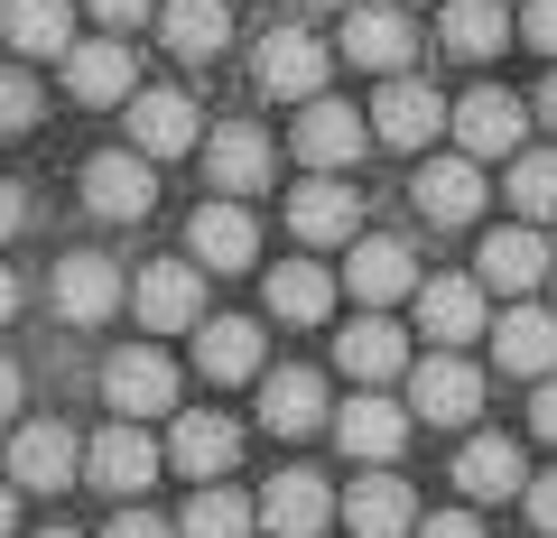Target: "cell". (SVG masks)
<instances>
[{
  "instance_id": "35",
  "label": "cell",
  "mask_w": 557,
  "mask_h": 538,
  "mask_svg": "<svg viewBox=\"0 0 557 538\" xmlns=\"http://www.w3.org/2000/svg\"><path fill=\"white\" fill-rule=\"evenodd\" d=\"M251 529H260V501L223 492V483H205V492L186 501V520H177V538H251Z\"/></svg>"
},
{
  "instance_id": "38",
  "label": "cell",
  "mask_w": 557,
  "mask_h": 538,
  "mask_svg": "<svg viewBox=\"0 0 557 538\" xmlns=\"http://www.w3.org/2000/svg\"><path fill=\"white\" fill-rule=\"evenodd\" d=\"M520 38L557 57V0H520Z\"/></svg>"
},
{
  "instance_id": "21",
  "label": "cell",
  "mask_w": 557,
  "mask_h": 538,
  "mask_svg": "<svg viewBox=\"0 0 557 538\" xmlns=\"http://www.w3.org/2000/svg\"><path fill=\"white\" fill-rule=\"evenodd\" d=\"M233 455H242V427H233V418H214V409H196V418H168V464H177V474L223 483V474H233Z\"/></svg>"
},
{
  "instance_id": "24",
  "label": "cell",
  "mask_w": 557,
  "mask_h": 538,
  "mask_svg": "<svg viewBox=\"0 0 557 538\" xmlns=\"http://www.w3.org/2000/svg\"><path fill=\"white\" fill-rule=\"evenodd\" d=\"M186 241H196V270H251L260 260V223H251V204H233V196L205 204Z\"/></svg>"
},
{
  "instance_id": "43",
  "label": "cell",
  "mask_w": 557,
  "mask_h": 538,
  "mask_svg": "<svg viewBox=\"0 0 557 538\" xmlns=\"http://www.w3.org/2000/svg\"><path fill=\"white\" fill-rule=\"evenodd\" d=\"M530 427H539V437H548V446H557V372H548V380H539V399H530Z\"/></svg>"
},
{
  "instance_id": "12",
  "label": "cell",
  "mask_w": 557,
  "mask_h": 538,
  "mask_svg": "<svg viewBox=\"0 0 557 538\" xmlns=\"http://www.w3.org/2000/svg\"><path fill=\"white\" fill-rule=\"evenodd\" d=\"M288 233L307 241V251H335V241H362V196L344 177H307L298 196H288Z\"/></svg>"
},
{
  "instance_id": "2",
  "label": "cell",
  "mask_w": 557,
  "mask_h": 538,
  "mask_svg": "<svg viewBox=\"0 0 557 538\" xmlns=\"http://www.w3.org/2000/svg\"><path fill=\"white\" fill-rule=\"evenodd\" d=\"M298 159H307V177H335V167H354L362 149H372V121L354 112V102H335V93H317V102H298Z\"/></svg>"
},
{
  "instance_id": "26",
  "label": "cell",
  "mask_w": 557,
  "mask_h": 538,
  "mask_svg": "<svg viewBox=\"0 0 557 538\" xmlns=\"http://www.w3.org/2000/svg\"><path fill=\"white\" fill-rule=\"evenodd\" d=\"M335 362L362 380V390H381V380L409 372V335H399L391 316H354V325H344V343H335Z\"/></svg>"
},
{
  "instance_id": "27",
  "label": "cell",
  "mask_w": 557,
  "mask_h": 538,
  "mask_svg": "<svg viewBox=\"0 0 557 538\" xmlns=\"http://www.w3.org/2000/svg\"><path fill=\"white\" fill-rule=\"evenodd\" d=\"M196 362H205V380H251L260 362H270V335H260L251 316H205L196 325Z\"/></svg>"
},
{
  "instance_id": "17",
  "label": "cell",
  "mask_w": 557,
  "mask_h": 538,
  "mask_svg": "<svg viewBox=\"0 0 557 538\" xmlns=\"http://www.w3.org/2000/svg\"><path fill=\"white\" fill-rule=\"evenodd\" d=\"M335 511H344V529H354V538H409V529H418V492L391 474V464H372Z\"/></svg>"
},
{
  "instance_id": "50",
  "label": "cell",
  "mask_w": 557,
  "mask_h": 538,
  "mask_svg": "<svg viewBox=\"0 0 557 538\" xmlns=\"http://www.w3.org/2000/svg\"><path fill=\"white\" fill-rule=\"evenodd\" d=\"M38 538H75V529H38Z\"/></svg>"
},
{
  "instance_id": "9",
  "label": "cell",
  "mask_w": 557,
  "mask_h": 538,
  "mask_svg": "<svg viewBox=\"0 0 557 538\" xmlns=\"http://www.w3.org/2000/svg\"><path fill=\"white\" fill-rule=\"evenodd\" d=\"M159 464H168V446L149 437V427H139V418L102 427V437L84 446V474H94L102 492H149V483H159Z\"/></svg>"
},
{
  "instance_id": "8",
  "label": "cell",
  "mask_w": 557,
  "mask_h": 538,
  "mask_svg": "<svg viewBox=\"0 0 557 538\" xmlns=\"http://www.w3.org/2000/svg\"><path fill=\"white\" fill-rule=\"evenodd\" d=\"M325 65H335V47H317L307 28H270L260 57H251V75H260V93H278V102H317Z\"/></svg>"
},
{
  "instance_id": "7",
  "label": "cell",
  "mask_w": 557,
  "mask_h": 538,
  "mask_svg": "<svg viewBox=\"0 0 557 538\" xmlns=\"http://www.w3.org/2000/svg\"><path fill=\"white\" fill-rule=\"evenodd\" d=\"M362 121H372V140H381V149H428V140L446 130V102H437V84L391 75V84L372 93V112H362Z\"/></svg>"
},
{
  "instance_id": "13",
  "label": "cell",
  "mask_w": 557,
  "mask_h": 538,
  "mask_svg": "<svg viewBox=\"0 0 557 538\" xmlns=\"http://www.w3.org/2000/svg\"><path fill=\"white\" fill-rule=\"evenodd\" d=\"M121 112H131V149H139V159H177V149H196V140H205V112H196L186 93H168V84L131 93Z\"/></svg>"
},
{
  "instance_id": "36",
  "label": "cell",
  "mask_w": 557,
  "mask_h": 538,
  "mask_svg": "<svg viewBox=\"0 0 557 538\" xmlns=\"http://www.w3.org/2000/svg\"><path fill=\"white\" fill-rule=\"evenodd\" d=\"M511 204H520V223H557V149L511 159Z\"/></svg>"
},
{
  "instance_id": "34",
  "label": "cell",
  "mask_w": 557,
  "mask_h": 538,
  "mask_svg": "<svg viewBox=\"0 0 557 538\" xmlns=\"http://www.w3.org/2000/svg\"><path fill=\"white\" fill-rule=\"evenodd\" d=\"M159 38L177 47L186 65H205V57H223V38H233V10H223V0H168Z\"/></svg>"
},
{
  "instance_id": "47",
  "label": "cell",
  "mask_w": 557,
  "mask_h": 538,
  "mask_svg": "<svg viewBox=\"0 0 557 538\" xmlns=\"http://www.w3.org/2000/svg\"><path fill=\"white\" fill-rule=\"evenodd\" d=\"M539 121H548V130H557V75L539 84Z\"/></svg>"
},
{
  "instance_id": "40",
  "label": "cell",
  "mask_w": 557,
  "mask_h": 538,
  "mask_svg": "<svg viewBox=\"0 0 557 538\" xmlns=\"http://www.w3.org/2000/svg\"><path fill=\"white\" fill-rule=\"evenodd\" d=\"M418 538H483L474 511H437V520H418Z\"/></svg>"
},
{
  "instance_id": "39",
  "label": "cell",
  "mask_w": 557,
  "mask_h": 538,
  "mask_svg": "<svg viewBox=\"0 0 557 538\" xmlns=\"http://www.w3.org/2000/svg\"><path fill=\"white\" fill-rule=\"evenodd\" d=\"M520 501H530L539 538H557V474H539V483H530V492H520Z\"/></svg>"
},
{
  "instance_id": "25",
  "label": "cell",
  "mask_w": 557,
  "mask_h": 538,
  "mask_svg": "<svg viewBox=\"0 0 557 538\" xmlns=\"http://www.w3.org/2000/svg\"><path fill=\"white\" fill-rule=\"evenodd\" d=\"M493 362L520 372V380H548L557 372V306H511L493 325Z\"/></svg>"
},
{
  "instance_id": "41",
  "label": "cell",
  "mask_w": 557,
  "mask_h": 538,
  "mask_svg": "<svg viewBox=\"0 0 557 538\" xmlns=\"http://www.w3.org/2000/svg\"><path fill=\"white\" fill-rule=\"evenodd\" d=\"M102 538H177V529H168L159 511H121V520H112V529H102Z\"/></svg>"
},
{
  "instance_id": "19",
  "label": "cell",
  "mask_w": 557,
  "mask_h": 538,
  "mask_svg": "<svg viewBox=\"0 0 557 538\" xmlns=\"http://www.w3.org/2000/svg\"><path fill=\"white\" fill-rule=\"evenodd\" d=\"M409 409L399 399H381V390H362L354 409H335V437H344V455H362V464H399V446H409Z\"/></svg>"
},
{
  "instance_id": "23",
  "label": "cell",
  "mask_w": 557,
  "mask_h": 538,
  "mask_svg": "<svg viewBox=\"0 0 557 538\" xmlns=\"http://www.w3.org/2000/svg\"><path fill=\"white\" fill-rule=\"evenodd\" d=\"M65 84H75V102H131L139 93V57L121 38H75L65 47Z\"/></svg>"
},
{
  "instance_id": "14",
  "label": "cell",
  "mask_w": 557,
  "mask_h": 538,
  "mask_svg": "<svg viewBox=\"0 0 557 538\" xmlns=\"http://www.w3.org/2000/svg\"><path fill=\"white\" fill-rule=\"evenodd\" d=\"M344 288H354L372 316H381L391 298H418V251H409V241H391V233H362L354 260H344Z\"/></svg>"
},
{
  "instance_id": "3",
  "label": "cell",
  "mask_w": 557,
  "mask_h": 538,
  "mask_svg": "<svg viewBox=\"0 0 557 538\" xmlns=\"http://www.w3.org/2000/svg\"><path fill=\"white\" fill-rule=\"evenodd\" d=\"M446 130H456V149L465 159H520V130H530V102L520 93H502V84H483V93H465L456 112H446Z\"/></svg>"
},
{
  "instance_id": "33",
  "label": "cell",
  "mask_w": 557,
  "mask_h": 538,
  "mask_svg": "<svg viewBox=\"0 0 557 538\" xmlns=\"http://www.w3.org/2000/svg\"><path fill=\"white\" fill-rule=\"evenodd\" d=\"M270 316L278 325H325V316H335V270H317V260L270 270Z\"/></svg>"
},
{
  "instance_id": "20",
  "label": "cell",
  "mask_w": 557,
  "mask_h": 538,
  "mask_svg": "<svg viewBox=\"0 0 557 538\" xmlns=\"http://www.w3.org/2000/svg\"><path fill=\"white\" fill-rule=\"evenodd\" d=\"M325 418H335V409H325L317 372H298V362H288V372H260V427H270V437H317Z\"/></svg>"
},
{
  "instance_id": "49",
  "label": "cell",
  "mask_w": 557,
  "mask_h": 538,
  "mask_svg": "<svg viewBox=\"0 0 557 538\" xmlns=\"http://www.w3.org/2000/svg\"><path fill=\"white\" fill-rule=\"evenodd\" d=\"M317 10H354V0H317Z\"/></svg>"
},
{
  "instance_id": "4",
  "label": "cell",
  "mask_w": 557,
  "mask_h": 538,
  "mask_svg": "<svg viewBox=\"0 0 557 538\" xmlns=\"http://www.w3.org/2000/svg\"><path fill=\"white\" fill-rule=\"evenodd\" d=\"M131 306L149 335H186V325H205V270L196 260H149L131 279Z\"/></svg>"
},
{
  "instance_id": "42",
  "label": "cell",
  "mask_w": 557,
  "mask_h": 538,
  "mask_svg": "<svg viewBox=\"0 0 557 538\" xmlns=\"http://www.w3.org/2000/svg\"><path fill=\"white\" fill-rule=\"evenodd\" d=\"M149 10H159V0H94V20H102V28H139Z\"/></svg>"
},
{
  "instance_id": "18",
  "label": "cell",
  "mask_w": 557,
  "mask_h": 538,
  "mask_svg": "<svg viewBox=\"0 0 557 538\" xmlns=\"http://www.w3.org/2000/svg\"><path fill=\"white\" fill-rule=\"evenodd\" d=\"M205 167H214V196H260L270 186V167H278V149L260 140L251 121H223V130H205Z\"/></svg>"
},
{
  "instance_id": "46",
  "label": "cell",
  "mask_w": 557,
  "mask_h": 538,
  "mask_svg": "<svg viewBox=\"0 0 557 538\" xmlns=\"http://www.w3.org/2000/svg\"><path fill=\"white\" fill-rule=\"evenodd\" d=\"M20 316V279H10V270H0V325Z\"/></svg>"
},
{
  "instance_id": "31",
  "label": "cell",
  "mask_w": 557,
  "mask_h": 538,
  "mask_svg": "<svg viewBox=\"0 0 557 538\" xmlns=\"http://www.w3.org/2000/svg\"><path fill=\"white\" fill-rule=\"evenodd\" d=\"M456 492H465V501H511V492H530L520 446H511V437H474V446L456 455Z\"/></svg>"
},
{
  "instance_id": "6",
  "label": "cell",
  "mask_w": 557,
  "mask_h": 538,
  "mask_svg": "<svg viewBox=\"0 0 557 538\" xmlns=\"http://www.w3.org/2000/svg\"><path fill=\"white\" fill-rule=\"evenodd\" d=\"M102 399H112L121 418H168L177 409V362L159 343H131V353L102 362Z\"/></svg>"
},
{
  "instance_id": "48",
  "label": "cell",
  "mask_w": 557,
  "mask_h": 538,
  "mask_svg": "<svg viewBox=\"0 0 557 538\" xmlns=\"http://www.w3.org/2000/svg\"><path fill=\"white\" fill-rule=\"evenodd\" d=\"M10 520H20V492H10V483H0V538H10Z\"/></svg>"
},
{
  "instance_id": "30",
  "label": "cell",
  "mask_w": 557,
  "mask_h": 538,
  "mask_svg": "<svg viewBox=\"0 0 557 538\" xmlns=\"http://www.w3.org/2000/svg\"><path fill=\"white\" fill-rule=\"evenodd\" d=\"M0 38L28 57H65L75 47V0H0Z\"/></svg>"
},
{
  "instance_id": "1",
  "label": "cell",
  "mask_w": 557,
  "mask_h": 538,
  "mask_svg": "<svg viewBox=\"0 0 557 538\" xmlns=\"http://www.w3.org/2000/svg\"><path fill=\"white\" fill-rule=\"evenodd\" d=\"M335 57H354L362 75H409V57H418V28H409V10H399V0H354V10H344V47Z\"/></svg>"
},
{
  "instance_id": "5",
  "label": "cell",
  "mask_w": 557,
  "mask_h": 538,
  "mask_svg": "<svg viewBox=\"0 0 557 538\" xmlns=\"http://www.w3.org/2000/svg\"><path fill=\"white\" fill-rule=\"evenodd\" d=\"M483 409V372L465 353H428V362H409V418H428V427H465Z\"/></svg>"
},
{
  "instance_id": "15",
  "label": "cell",
  "mask_w": 557,
  "mask_h": 538,
  "mask_svg": "<svg viewBox=\"0 0 557 538\" xmlns=\"http://www.w3.org/2000/svg\"><path fill=\"white\" fill-rule=\"evenodd\" d=\"M84 204H94L102 223H139L149 204H159V177H149L139 149H102V159L84 167Z\"/></svg>"
},
{
  "instance_id": "28",
  "label": "cell",
  "mask_w": 557,
  "mask_h": 538,
  "mask_svg": "<svg viewBox=\"0 0 557 538\" xmlns=\"http://www.w3.org/2000/svg\"><path fill=\"white\" fill-rule=\"evenodd\" d=\"M325 520H335V492H325L317 474H278L270 492H260V529L270 538H317Z\"/></svg>"
},
{
  "instance_id": "11",
  "label": "cell",
  "mask_w": 557,
  "mask_h": 538,
  "mask_svg": "<svg viewBox=\"0 0 557 538\" xmlns=\"http://www.w3.org/2000/svg\"><path fill=\"white\" fill-rule=\"evenodd\" d=\"M75 474H84V446H75V427H57V418H28L20 437H10V483H20V492H65Z\"/></svg>"
},
{
  "instance_id": "16",
  "label": "cell",
  "mask_w": 557,
  "mask_h": 538,
  "mask_svg": "<svg viewBox=\"0 0 557 538\" xmlns=\"http://www.w3.org/2000/svg\"><path fill=\"white\" fill-rule=\"evenodd\" d=\"M131 306V288H121V270L102 251H65L57 260V316L65 325H102V316H121Z\"/></svg>"
},
{
  "instance_id": "37",
  "label": "cell",
  "mask_w": 557,
  "mask_h": 538,
  "mask_svg": "<svg viewBox=\"0 0 557 538\" xmlns=\"http://www.w3.org/2000/svg\"><path fill=\"white\" fill-rule=\"evenodd\" d=\"M38 112H47L38 75H28V65H0V130H28Z\"/></svg>"
},
{
  "instance_id": "45",
  "label": "cell",
  "mask_w": 557,
  "mask_h": 538,
  "mask_svg": "<svg viewBox=\"0 0 557 538\" xmlns=\"http://www.w3.org/2000/svg\"><path fill=\"white\" fill-rule=\"evenodd\" d=\"M0 418H20V362H0Z\"/></svg>"
},
{
  "instance_id": "10",
  "label": "cell",
  "mask_w": 557,
  "mask_h": 538,
  "mask_svg": "<svg viewBox=\"0 0 557 538\" xmlns=\"http://www.w3.org/2000/svg\"><path fill=\"white\" fill-rule=\"evenodd\" d=\"M483 325H493V306H483V279H418V335L437 343V353H465Z\"/></svg>"
},
{
  "instance_id": "29",
  "label": "cell",
  "mask_w": 557,
  "mask_h": 538,
  "mask_svg": "<svg viewBox=\"0 0 557 538\" xmlns=\"http://www.w3.org/2000/svg\"><path fill=\"white\" fill-rule=\"evenodd\" d=\"M418 214L428 223H474L483 214V167L465 159V149L456 159H428L418 167Z\"/></svg>"
},
{
  "instance_id": "32",
  "label": "cell",
  "mask_w": 557,
  "mask_h": 538,
  "mask_svg": "<svg viewBox=\"0 0 557 538\" xmlns=\"http://www.w3.org/2000/svg\"><path fill=\"white\" fill-rule=\"evenodd\" d=\"M437 38H446V57H502V47H511V10H502V0H446L437 10Z\"/></svg>"
},
{
  "instance_id": "22",
  "label": "cell",
  "mask_w": 557,
  "mask_h": 538,
  "mask_svg": "<svg viewBox=\"0 0 557 538\" xmlns=\"http://www.w3.org/2000/svg\"><path fill=\"white\" fill-rule=\"evenodd\" d=\"M474 270H483V288H502V298H530L539 279H557V260H548V241H539V223H511V233H493Z\"/></svg>"
},
{
  "instance_id": "44",
  "label": "cell",
  "mask_w": 557,
  "mask_h": 538,
  "mask_svg": "<svg viewBox=\"0 0 557 538\" xmlns=\"http://www.w3.org/2000/svg\"><path fill=\"white\" fill-rule=\"evenodd\" d=\"M20 214H28V204H20V186H10V177H0V241H10V233H20Z\"/></svg>"
}]
</instances>
